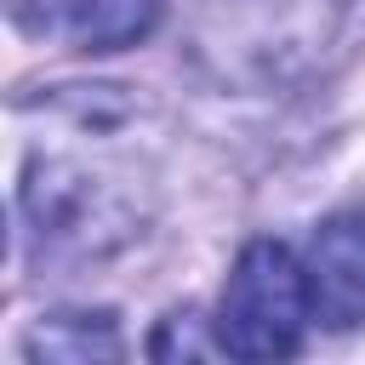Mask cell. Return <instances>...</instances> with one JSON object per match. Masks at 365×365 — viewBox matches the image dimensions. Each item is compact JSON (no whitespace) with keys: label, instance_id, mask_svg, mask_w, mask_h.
<instances>
[{"label":"cell","instance_id":"1","mask_svg":"<svg viewBox=\"0 0 365 365\" xmlns=\"http://www.w3.org/2000/svg\"><path fill=\"white\" fill-rule=\"evenodd\" d=\"M23 148L17 222L40 268H86L125 251L160 200V125L131 86H57Z\"/></svg>","mask_w":365,"mask_h":365},{"label":"cell","instance_id":"2","mask_svg":"<svg viewBox=\"0 0 365 365\" xmlns=\"http://www.w3.org/2000/svg\"><path fill=\"white\" fill-rule=\"evenodd\" d=\"M348 0H194V63L228 91H285L319 68Z\"/></svg>","mask_w":365,"mask_h":365},{"label":"cell","instance_id":"3","mask_svg":"<svg viewBox=\"0 0 365 365\" xmlns=\"http://www.w3.org/2000/svg\"><path fill=\"white\" fill-rule=\"evenodd\" d=\"M211 325H217V348L228 359H251V365L291 359L314 325L302 257L279 240H251L228 268Z\"/></svg>","mask_w":365,"mask_h":365},{"label":"cell","instance_id":"4","mask_svg":"<svg viewBox=\"0 0 365 365\" xmlns=\"http://www.w3.org/2000/svg\"><path fill=\"white\" fill-rule=\"evenodd\" d=\"M314 325L354 331L365 325V211H336L314 228L302 251Z\"/></svg>","mask_w":365,"mask_h":365},{"label":"cell","instance_id":"5","mask_svg":"<svg viewBox=\"0 0 365 365\" xmlns=\"http://www.w3.org/2000/svg\"><path fill=\"white\" fill-rule=\"evenodd\" d=\"M171 0H63L57 34L74 40V51H125L160 29Z\"/></svg>","mask_w":365,"mask_h":365},{"label":"cell","instance_id":"6","mask_svg":"<svg viewBox=\"0 0 365 365\" xmlns=\"http://www.w3.org/2000/svg\"><path fill=\"white\" fill-rule=\"evenodd\" d=\"M29 359H63V365H91V359H120L125 342H120V325L114 314H46L29 342H23Z\"/></svg>","mask_w":365,"mask_h":365},{"label":"cell","instance_id":"7","mask_svg":"<svg viewBox=\"0 0 365 365\" xmlns=\"http://www.w3.org/2000/svg\"><path fill=\"white\" fill-rule=\"evenodd\" d=\"M6 11H11V23H17L23 34H34V40L57 34V23H63V0H6Z\"/></svg>","mask_w":365,"mask_h":365},{"label":"cell","instance_id":"8","mask_svg":"<svg viewBox=\"0 0 365 365\" xmlns=\"http://www.w3.org/2000/svg\"><path fill=\"white\" fill-rule=\"evenodd\" d=\"M348 6H354V0H348Z\"/></svg>","mask_w":365,"mask_h":365}]
</instances>
